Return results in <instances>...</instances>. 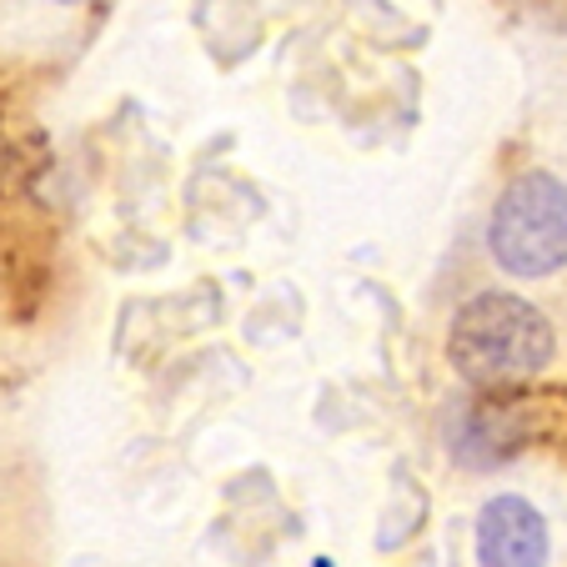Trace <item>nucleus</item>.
<instances>
[{"label": "nucleus", "mask_w": 567, "mask_h": 567, "mask_svg": "<svg viewBox=\"0 0 567 567\" xmlns=\"http://www.w3.org/2000/svg\"><path fill=\"white\" fill-rule=\"evenodd\" d=\"M557 352L553 321L513 291H482L462 301L447 332V357L467 382L513 386L537 377Z\"/></svg>", "instance_id": "obj_1"}, {"label": "nucleus", "mask_w": 567, "mask_h": 567, "mask_svg": "<svg viewBox=\"0 0 567 567\" xmlns=\"http://www.w3.org/2000/svg\"><path fill=\"white\" fill-rule=\"evenodd\" d=\"M493 261L513 277H553L567 267V186L547 172H523L507 182L487 226Z\"/></svg>", "instance_id": "obj_2"}, {"label": "nucleus", "mask_w": 567, "mask_h": 567, "mask_svg": "<svg viewBox=\"0 0 567 567\" xmlns=\"http://www.w3.org/2000/svg\"><path fill=\"white\" fill-rule=\"evenodd\" d=\"M477 567H547V523L527 497L503 493L482 507Z\"/></svg>", "instance_id": "obj_3"}, {"label": "nucleus", "mask_w": 567, "mask_h": 567, "mask_svg": "<svg viewBox=\"0 0 567 567\" xmlns=\"http://www.w3.org/2000/svg\"><path fill=\"white\" fill-rule=\"evenodd\" d=\"M21 166H25V146H21V136H16L11 111L0 106V196H6V186H16Z\"/></svg>", "instance_id": "obj_4"}, {"label": "nucleus", "mask_w": 567, "mask_h": 567, "mask_svg": "<svg viewBox=\"0 0 567 567\" xmlns=\"http://www.w3.org/2000/svg\"><path fill=\"white\" fill-rule=\"evenodd\" d=\"M61 6H81V0H61Z\"/></svg>", "instance_id": "obj_5"}]
</instances>
